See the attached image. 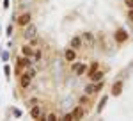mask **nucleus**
Instances as JSON below:
<instances>
[{"mask_svg":"<svg viewBox=\"0 0 133 121\" xmlns=\"http://www.w3.org/2000/svg\"><path fill=\"white\" fill-rule=\"evenodd\" d=\"M82 39H83V45H85L87 48H92V46H94V43H96V36H94L92 32H83V34H82Z\"/></svg>","mask_w":133,"mask_h":121,"instance_id":"5","label":"nucleus"},{"mask_svg":"<svg viewBox=\"0 0 133 121\" xmlns=\"http://www.w3.org/2000/svg\"><path fill=\"white\" fill-rule=\"evenodd\" d=\"M29 23H30V13H23V14L18 16V25L20 27H27Z\"/></svg>","mask_w":133,"mask_h":121,"instance_id":"11","label":"nucleus"},{"mask_svg":"<svg viewBox=\"0 0 133 121\" xmlns=\"http://www.w3.org/2000/svg\"><path fill=\"white\" fill-rule=\"evenodd\" d=\"M64 57H66V60H68V62H75V60H76V50H75V48H71V46H69V48H66Z\"/></svg>","mask_w":133,"mask_h":121,"instance_id":"10","label":"nucleus"},{"mask_svg":"<svg viewBox=\"0 0 133 121\" xmlns=\"http://www.w3.org/2000/svg\"><path fill=\"white\" fill-rule=\"evenodd\" d=\"M103 87V80L101 82H89L87 86H85V94H89V96H92V94H96V93H99V89Z\"/></svg>","mask_w":133,"mask_h":121,"instance_id":"1","label":"nucleus"},{"mask_svg":"<svg viewBox=\"0 0 133 121\" xmlns=\"http://www.w3.org/2000/svg\"><path fill=\"white\" fill-rule=\"evenodd\" d=\"M123 89H124V82H123V80H115V82L112 84V89H110V93H112V96H121Z\"/></svg>","mask_w":133,"mask_h":121,"instance_id":"6","label":"nucleus"},{"mask_svg":"<svg viewBox=\"0 0 133 121\" xmlns=\"http://www.w3.org/2000/svg\"><path fill=\"white\" fill-rule=\"evenodd\" d=\"M21 53L27 55V57H34V48H32L30 45H23L21 46Z\"/></svg>","mask_w":133,"mask_h":121,"instance_id":"15","label":"nucleus"},{"mask_svg":"<svg viewBox=\"0 0 133 121\" xmlns=\"http://www.w3.org/2000/svg\"><path fill=\"white\" fill-rule=\"evenodd\" d=\"M41 57H43V52L41 50H36V52H34V60H41Z\"/></svg>","mask_w":133,"mask_h":121,"instance_id":"20","label":"nucleus"},{"mask_svg":"<svg viewBox=\"0 0 133 121\" xmlns=\"http://www.w3.org/2000/svg\"><path fill=\"white\" fill-rule=\"evenodd\" d=\"M124 4L128 5V9H133V0H124Z\"/></svg>","mask_w":133,"mask_h":121,"instance_id":"22","label":"nucleus"},{"mask_svg":"<svg viewBox=\"0 0 133 121\" xmlns=\"http://www.w3.org/2000/svg\"><path fill=\"white\" fill-rule=\"evenodd\" d=\"M98 70H99V62H98V60H94L91 66H89V70H87V77L91 78V77H92V75H94Z\"/></svg>","mask_w":133,"mask_h":121,"instance_id":"13","label":"nucleus"},{"mask_svg":"<svg viewBox=\"0 0 133 121\" xmlns=\"http://www.w3.org/2000/svg\"><path fill=\"white\" fill-rule=\"evenodd\" d=\"M69 46L71 48H75V50L78 52L80 48L83 46V39H82V34H78V36H73V39H71V43H69Z\"/></svg>","mask_w":133,"mask_h":121,"instance_id":"7","label":"nucleus"},{"mask_svg":"<svg viewBox=\"0 0 133 121\" xmlns=\"http://www.w3.org/2000/svg\"><path fill=\"white\" fill-rule=\"evenodd\" d=\"M23 36H25V39H34L36 38V34H37V27L36 25H32V23H29L27 27H23Z\"/></svg>","mask_w":133,"mask_h":121,"instance_id":"4","label":"nucleus"},{"mask_svg":"<svg viewBox=\"0 0 133 121\" xmlns=\"http://www.w3.org/2000/svg\"><path fill=\"white\" fill-rule=\"evenodd\" d=\"M62 119H66V121L75 119V118H73V112H68V114H64V116H62Z\"/></svg>","mask_w":133,"mask_h":121,"instance_id":"21","label":"nucleus"},{"mask_svg":"<svg viewBox=\"0 0 133 121\" xmlns=\"http://www.w3.org/2000/svg\"><path fill=\"white\" fill-rule=\"evenodd\" d=\"M128 20L133 23V9H128Z\"/></svg>","mask_w":133,"mask_h":121,"instance_id":"23","label":"nucleus"},{"mask_svg":"<svg viewBox=\"0 0 133 121\" xmlns=\"http://www.w3.org/2000/svg\"><path fill=\"white\" fill-rule=\"evenodd\" d=\"M114 39H115L117 45H123L124 41H128V30L117 29V30H115V34H114Z\"/></svg>","mask_w":133,"mask_h":121,"instance_id":"3","label":"nucleus"},{"mask_svg":"<svg viewBox=\"0 0 133 121\" xmlns=\"http://www.w3.org/2000/svg\"><path fill=\"white\" fill-rule=\"evenodd\" d=\"M16 62H18V73H21V70H27V68L32 66V59L27 57V55H23V53H21V57H18Z\"/></svg>","mask_w":133,"mask_h":121,"instance_id":"2","label":"nucleus"},{"mask_svg":"<svg viewBox=\"0 0 133 121\" xmlns=\"http://www.w3.org/2000/svg\"><path fill=\"white\" fill-rule=\"evenodd\" d=\"M30 80H32V75H30V73H27V71H25V73H21V75H20V86L23 87V89H27V87L30 86Z\"/></svg>","mask_w":133,"mask_h":121,"instance_id":"8","label":"nucleus"},{"mask_svg":"<svg viewBox=\"0 0 133 121\" xmlns=\"http://www.w3.org/2000/svg\"><path fill=\"white\" fill-rule=\"evenodd\" d=\"M107 100H108V96H103V98H101V101H99V107H98V114H99V112L105 109V103H107Z\"/></svg>","mask_w":133,"mask_h":121,"instance_id":"18","label":"nucleus"},{"mask_svg":"<svg viewBox=\"0 0 133 121\" xmlns=\"http://www.w3.org/2000/svg\"><path fill=\"white\" fill-rule=\"evenodd\" d=\"M7 36H9V38L12 36V25H9V27H7Z\"/></svg>","mask_w":133,"mask_h":121,"instance_id":"24","label":"nucleus"},{"mask_svg":"<svg viewBox=\"0 0 133 121\" xmlns=\"http://www.w3.org/2000/svg\"><path fill=\"white\" fill-rule=\"evenodd\" d=\"M57 119H59V116H57L55 112H51V114L46 116V121H57Z\"/></svg>","mask_w":133,"mask_h":121,"instance_id":"19","label":"nucleus"},{"mask_svg":"<svg viewBox=\"0 0 133 121\" xmlns=\"http://www.w3.org/2000/svg\"><path fill=\"white\" fill-rule=\"evenodd\" d=\"M73 71H75L78 77H82L83 73L87 71V64H83V62H73Z\"/></svg>","mask_w":133,"mask_h":121,"instance_id":"9","label":"nucleus"},{"mask_svg":"<svg viewBox=\"0 0 133 121\" xmlns=\"http://www.w3.org/2000/svg\"><path fill=\"white\" fill-rule=\"evenodd\" d=\"M83 116H85V111H83L82 105H78V107L73 111V118H75V119H82Z\"/></svg>","mask_w":133,"mask_h":121,"instance_id":"14","label":"nucleus"},{"mask_svg":"<svg viewBox=\"0 0 133 121\" xmlns=\"http://www.w3.org/2000/svg\"><path fill=\"white\" fill-rule=\"evenodd\" d=\"M30 116L34 118V119H41L43 118V109L39 107V105H34L30 109Z\"/></svg>","mask_w":133,"mask_h":121,"instance_id":"12","label":"nucleus"},{"mask_svg":"<svg viewBox=\"0 0 133 121\" xmlns=\"http://www.w3.org/2000/svg\"><path fill=\"white\" fill-rule=\"evenodd\" d=\"M103 77H105V73H103V71H96V73H94V75H92L91 78H89V80H92V82H101L103 80Z\"/></svg>","mask_w":133,"mask_h":121,"instance_id":"16","label":"nucleus"},{"mask_svg":"<svg viewBox=\"0 0 133 121\" xmlns=\"http://www.w3.org/2000/svg\"><path fill=\"white\" fill-rule=\"evenodd\" d=\"M78 103H80V105H89V94H83V96H80Z\"/></svg>","mask_w":133,"mask_h":121,"instance_id":"17","label":"nucleus"}]
</instances>
